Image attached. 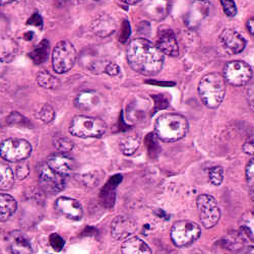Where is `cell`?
<instances>
[{
    "mask_svg": "<svg viewBox=\"0 0 254 254\" xmlns=\"http://www.w3.org/2000/svg\"><path fill=\"white\" fill-rule=\"evenodd\" d=\"M106 129L107 126L102 119L84 115L75 116L69 125V132L80 138H99L105 134Z\"/></svg>",
    "mask_w": 254,
    "mask_h": 254,
    "instance_id": "obj_4",
    "label": "cell"
},
{
    "mask_svg": "<svg viewBox=\"0 0 254 254\" xmlns=\"http://www.w3.org/2000/svg\"><path fill=\"white\" fill-rule=\"evenodd\" d=\"M137 230V225L129 217L118 216L111 224V235L115 240H126Z\"/></svg>",
    "mask_w": 254,
    "mask_h": 254,
    "instance_id": "obj_12",
    "label": "cell"
},
{
    "mask_svg": "<svg viewBox=\"0 0 254 254\" xmlns=\"http://www.w3.org/2000/svg\"><path fill=\"white\" fill-rule=\"evenodd\" d=\"M54 145L58 153L67 154L73 149V142L65 136H59L54 139Z\"/></svg>",
    "mask_w": 254,
    "mask_h": 254,
    "instance_id": "obj_29",
    "label": "cell"
},
{
    "mask_svg": "<svg viewBox=\"0 0 254 254\" xmlns=\"http://www.w3.org/2000/svg\"><path fill=\"white\" fill-rule=\"evenodd\" d=\"M33 147L26 139L8 138L0 143V157L8 162L24 161L32 154Z\"/></svg>",
    "mask_w": 254,
    "mask_h": 254,
    "instance_id": "obj_7",
    "label": "cell"
},
{
    "mask_svg": "<svg viewBox=\"0 0 254 254\" xmlns=\"http://www.w3.org/2000/svg\"><path fill=\"white\" fill-rule=\"evenodd\" d=\"M221 4L223 6L224 12L228 16H235L237 14V7L234 0H221Z\"/></svg>",
    "mask_w": 254,
    "mask_h": 254,
    "instance_id": "obj_34",
    "label": "cell"
},
{
    "mask_svg": "<svg viewBox=\"0 0 254 254\" xmlns=\"http://www.w3.org/2000/svg\"><path fill=\"white\" fill-rule=\"evenodd\" d=\"M196 205L203 227L206 229L215 227L221 218V211L217 200L209 194H201L196 199Z\"/></svg>",
    "mask_w": 254,
    "mask_h": 254,
    "instance_id": "obj_8",
    "label": "cell"
},
{
    "mask_svg": "<svg viewBox=\"0 0 254 254\" xmlns=\"http://www.w3.org/2000/svg\"><path fill=\"white\" fill-rule=\"evenodd\" d=\"M247 29H248V32L252 36H254V17L250 18L247 22Z\"/></svg>",
    "mask_w": 254,
    "mask_h": 254,
    "instance_id": "obj_44",
    "label": "cell"
},
{
    "mask_svg": "<svg viewBox=\"0 0 254 254\" xmlns=\"http://www.w3.org/2000/svg\"><path fill=\"white\" fill-rule=\"evenodd\" d=\"M55 208L65 218L77 222L83 217V209L81 204L74 198L68 196L58 197L55 202Z\"/></svg>",
    "mask_w": 254,
    "mask_h": 254,
    "instance_id": "obj_11",
    "label": "cell"
},
{
    "mask_svg": "<svg viewBox=\"0 0 254 254\" xmlns=\"http://www.w3.org/2000/svg\"><path fill=\"white\" fill-rule=\"evenodd\" d=\"M126 55L130 67L142 75H156L163 68L164 54L146 39L132 40L127 47Z\"/></svg>",
    "mask_w": 254,
    "mask_h": 254,
    "instance_id": "obj_1",
    "label": "cell"
},
{
    "mask_svg": "<svg viewBox=\"0 0 254 254\" xmlns=\"http://www.w3.org/2000/svg\"><path fill=\"white\" fill-rule=\"evenodd\" d=\"M122 254H152L150 246L138 237H129L121 246Z\"/></svg>",
    "mask_w": 254,
    "mask_h": 254,
    "instance_id": "obj_21",
    "label": "cell"
},
{
    "mask_svg": "<svg viewBox=\"0 0 254 254\" xmlns=\"http://www.w3.org/2000/svg\"><path fill=\"white\" fill-rule=\"evenodd\" d=\"M245 237V235L243 234L242 233V231H241V233H239V234H235L234 236H232V235H230V237L229 238H226V242H227V247L228 248H241L242 246V244H243V242H244V240L242 239V238H244Z\"/></svg>",
    "mask_w": 254,
    "mask_h": 254,
    "instance_id": "obj_33",
    "label": "cell"
},
{
    "mask_svg": "<svg viewBox=\"0 0 254 254\" xmlns=\"http://www.w3.org/2000/svg\"><path fill=\"white\" fill-rule=\"evenodd\" d=\"M94 1H96V2H104V1H106V0H94Z\"/></svg>",
    "mask_w": 254,
    "mask_h": 254,
    "instance_id": "obj_49",
    "label": "cell"
},
{
    "mask_svg": "<svg viewBox=\"0 0 254 254\" xmlns=\"http://www.w3.org/2000/svg\"><path fill=\"white\" fill-rule=\"evenodd\" d=\"M46 164L55 173L65 178L72 173L74 169L73 160L67 154L64 153L57 152L55 154L50 155L47 159Z\"/></svg>",
    "mask_w": 254,
    "mask_h": 254,
    "instance_id": "obj_13",
    "label": "cell"
},
{
    "mask_svg": "<svg viewBox=\"0 0 254 254\" xmlns=\"http://www.w3.org/2000/svg\"><path fill=\"white\" fill-rule=\"evenodd\" d=\"M140 145V138L135 133H130L125 135L123 138H121L119 142L120 151L125 156H131L133 155Z\"/></svg>",
    "mask_w": 254,
    "mask_h": 254,
    "instance_id": "obj_24",
    "label": "cell"
},
{
    "mask_svg": "<svg viewBox=\"0 0 254 254\" xmlns=\"http://www.w3.org/2000/svg\"><path fill=\"white\" fill-rule=\"evenodd\" d=\"M20 0H0V6H4L7 4H11L14 2H18Z\"/></svg>",
    "mask_w": 254,
    "mask_h": 254,
    "instance_id": "obj_45",
    "label": "cell"
},
{
    "mask_svg": "<svg viewBox=\"0 0 254 254\" xmlns=\"http://www.w3.org/2000/svg\"><path fill=\"white\" fill-rule=\"evenodd\" d=\"M157 47L163 54H166L168 56L177 57L179 54L176 37L173 31L169 28L160 29L158 33Z\"/></svg>",
    "mask_w": 254,
    "mask_h": 254,
    "instance_id": "obj_14",
    "label": "cell"
},
{
    "mask_svg": "<svg viewBox=\"0 0 254 254\" xmlns=\"http://www.w3.org/2000/svg\"><path fill=\"white\" fill-rule=\"evenodd\" d=\"M250 197L254 201V184L250 186Z\"/></svg>",
    "mask_w": 254,
    "mask_h": 254,
    "instance_id": "obj_48",
    "label": "cell"
},
{
    "mask_svg": "<svg viewBox=\"0 0 254 254\" xmlns=\"http://www.w3.org/2000/svg\"><path fill=\"white\" fill-rule=\"evenodd\" d=\"M18 53L16 41L10 36H0V61L4 63L11 62Z\"/></svg>",
    "mask_w": 254,
    "mask_h": 254,
    "instance_id": "obj_20",
    "label": "cell"
},
{
    "mask_svg": "<svg viewBox=\"0 0 254 254\" xmlns=\"http://www.w3.org/2000/svg\"><path fill=\"white\" fill-rule=\"evenodd\" d=\"M189 128L187 119L176 113L160 116L155 124V133L165 142H174L185 136Z\"/></svg>",
    "mask_w": 254,
    "mask_h": 254,
    "instance_id": "obj_2",
    "label": "cell"
},
{
    "mask_svg": "<svg viewBox=\"0 0 254 254\" xmlns=\"http://www.w3.org/2000/svg\"><path fill=\"white\" fill-rule=\"evenodd\" d=\"M220 42L224 49L232 54L241 53L246 47L245 39L235 30L227 29L220 36Z\"/></svg>",
    "mask_w": 254,
    "mask_h": 254,
    "instance_id": "obj_15",
    "label": "cell"
},
{
    "mask_svg": "<svg viewBox=\"0 0 254 254\" xmlns=\"http://www.w3.org/2000/svg\"><path fill=\"white\" fill-rule=\"evenodd\" d=\"M243 152L249 156L254 157V134L247 138L243 144Z\"/></svg>",
    "mask_w": 254,
    "mask_h": 254,
    "instance_id": "obj_38",
    "label": "cell"
},
{
    "mask_svg": "<svg viewBox=\"0 0 254 254\" xmlns=\"http://www.w3.org/2000/svg\"><path fill=\"white\" fill-rule=\"evenodd\" d=\"M49 242H50V245L52 246V248L56 251L62 250V248L64 247V243H65L64 240H63L62 237L59 236L58 234H52L50 236Z\"/></svg>",
    "mask_w": 254,
    "mask_h": 254,
    "instance_id": "obj_36",
    "label": "cell"
},
{
    "mask_svg": "<svg viewBox=\"0 0 254 254\" xmlns=\"http://www.w3.org/2000/svg\"><path fill=\"white\" fill-rule=\"evenodd\" d=\"M77 58L76 50L68 40L61 41L54 47L52 53V64L55 72L62 74L69 71Z\"/></svg>",
    "mask_w": 254,
    "mask_h": 254,
    "instance_id": "obj_5",
    "label": "cell"
},
{
    "mask_svg": "<svg viewBox=\"0 0 254 254\" xmlns=\"http://www.w3.org/2000/svg\"><path fill=\"white\" fill-rule=\"evenodd\" d=\"M39 180L42 187L51 193H57L65 187V177L55 173L47 164L40 168Z\"/></svg>",
    "mask_w": 254,
    "mask_h": 254,
    "instance_id": "obj_10",
    "label": "cell"
},
{
    "mask_svg": "<svg viewBox=\"0 0 254 254\" xmlns=\"http://www.w3.org/2000/svg\"><path fill=\"white\" fill-rule=\"evenodd\" d=\"M74 103L80 110H91L98 105L99 96L93 91H84L76 97Z\"/></svg>",
    "mask_w": 254,
    "mask_h": 254,
    "instance_id": "obj_23",
    "label": "cell"
},
{
    "mask_svg": "<svg viewBox=\"0 0 254 254\" xmlns=\"http://www.w3.org/2000/svg\"><path fill=\"white\" fill-rule=\"evenodd\" d=\"M130 25L129 23L125 20L122 25V30H121V34H120V42L122 43H125V42L128 40L129 36H130Z\"/></svg>",
    "mask_w": 254,
    "mask_h": 254,
    "instance_id": "obj_39",
    "label": "cell"
},
{
    "mask_svg": "<svg viewBox=\"0 0 254 254\" xmlns=\"http://www.w3.org/2000/svg\"><path fill=\"white\" fill-rule=\"evenodd\" d=\"M49 42L47 40H43L34 48V50L30 53V57L35 64H42L47 60L49 55Z\"/></svg>",
    "mask_w": 254,
    "mask_h": 254,
    "instance_id": "obj_25",
    "label": "cell"
},
{
    "mask_svg": "<svg viewBox=\"0 0 254 254\" xmlns=\"http://www.w3.org/2000/svg\"><path fill=\"white\" fill-rule=\"evenodd\" d=\"M119 72H120V68L116 64V63L110 62V61L107 62V65H106V68H105V73H107V74H109L111 76H115Z\"/></svg>",
    "mask_w": 254,
    "mask_h": 254,
    "instance_id": "obj_40",
    "label": "cell"
},
{
    "mask_svg": "<svg viewBox=\"0 0 254 254\" xmlns=\"http://www.w3.org/2000/svg\"><path fill=\"white\" fill-rule=\"evenodd\" d=\"M236 254H254V246H242L237 250Z\"/></svg>",
    "mask_w": 254,
    "mask_h": 254,
    "instance_id": "obj_43",
    "label": "cell"
},
{
    "mask_svg": "<svg viewBox=\"0 0 254 254\" xmlns=\"http://www.w3.org/2000/svg\"><path fill=\"white\" fill-rule=\"evenodd\" d=\"M24 38L26 39V41H32L35 38V34H34V32L29 31L24 34Z\"/></svg>",
    "mask_w": 254,
    "mask_h": 254,
    "instance_id": "obj_46",
    "label": "cell"
},
{
    "mask_svg": "<svg viewBox=\"0 0 254 254\" xmlns=\"http://www.w3.org/2000/svg\"><path fill=\"white\" fill-rule=\"evenodd\" d=\"M201 234L200 227L188 220L178 221L171 228V239L178 247H185L196 241Z\"/></svg>",
    "mask_w": 254,
    "mask_h": 254,
    "instance_id": "obj_6",
    "label": "cell"
},
{
    "mask_svg": "<svg viewBox=\"0 0 254 254\" xmlns=\"http://www.w3.org/2000/svg\"><path fill=\"white\" fill-rule=\"evenodd\" d=\"M30 173V169L26 164H19L15 168V173L14 176L17 180H24L28 177Z\"/></svg>",
    "mask_w": 254,
    "mask_h": 254,
    "instance_id": "obj_35",
    "label": "cell"
},
{
    "mask_svg": "<svg viewBox=\"0 0 254 254\" xmlns=\"http://www.w3.org/2000/svg\"><path fill=\"white\" fill-rule=\"evenodd\" d=\"M208 2L205 0H192L185 15V23L190 28H195L208 12Z\"/></svg>",
    "mask_w": 254,
    "mask_h": 254,
    "instance_id": "obj_16",
    "label": "cell"
},
{
    "mask_svg": "<svg viewBox=\"0 0 254 254\" xmlns=\"http://www.w3.org/2000/svg\"><path fill=\"white\" fill-rule=\"evenodd\" d=\"M240 228L246 238L254 241V209L248 210L240 220Z\"/></svg>",
    "mask_w": 254,
    "mask_h": 254,
    "instance_id": "obj_27",
    "label": "cell"
},
{
    "mask_svg": "<svg viewBox=\"0 0 254 254\" xmlns=\"http://www.w3.org/2000/svg\"><path fill=\"white\" fill-rule=\"evenodd\" d=\"M6 241L12 254H33L30 240L20 231L10 232L6 237Z\"/></svg>",
    "mask_w": 254,
    "mask_h": 254,
    "instance_id": "obj_17",
    "label": "cell"
},
{
    "mask_svg": "<svg viewBox=\"0 0 254 254\" xmlns=\"http://www.w3.org/2000/svg\"><path fill=\"white\" fill-rule=\"evenodd\" d=\"M122 1L127 3V4H135V3L139 2L140 0H122Z\"/></svg>",
    "mask_w": 254,
    "mask_h": 254,
    "instance_id": "obj_47",
    "label": "cell"
},
{
    "mask_svg": "<svg viewBox=\"0 0 254 254\" xmlns=\"http://www.w3.org/2000/svg\"><path fill=\"white\" fill-rule=\"evenodd\" d=\"M76 179L78 180V182H80L84 186L94 187V186L98 185L101 178L99 176V173L90 172V173H86V174L76 176Z\"/></svg>",
    "mask_w": 254,
    "mask_h": 254,
    "instance_id": "obj_30",
    "label": "cell"
},
{
    "mask_svg": "<svg viewBox=\"0 0 254 254\" xmlns=\"http://www.w3.org/2000/svg\"><path fill=\"white\" fill-rule=\"evenodd\" d=\"M245 175L248 184L251 186L254 184V158L249 161L245 169Z\"/></svg>",
    "mask_w": 254,
    "mask_h": 254,
    "instance_id": "obj_37",
    "label": "cell"
},
{
    "mask_svg": "<svg viewBox=\"0 0 254 254\" xmlns=\"http://www.w3.org/2000/svg\"><path fill=\"white\" fill-rule=\"evenodd\" d=\"M14 183V173L11 168L3 163H0V190L6 191Z\"/></svg>",
    "mask_w": 254,
    "mask_h": 254,
    "instance_id": "obj_26",
    "label": "cell"
},
{
    "mask_svg": "<svg viewBox=\"0 0 254 254\" xmlns=\"http://www.w3.org/2000/svg\"><path fill=\"white\" fill-rule=\"evenodd\" d=\"M247 101L250 106V108L254 111V84H252L251 87H249L247 91Z\"/></svg>",
    "mask_w": 254,
    "mask_h": 254,
    "instance_id": "obj_42",
    "label": "cell"
},
{
    "mask_svg": "<svg viewBox=\"0 0 254 254\" xmlns=\"http://www.w3.org/2000/svg\"><path fill=\"white\" fill-rule=\"evenodd\" d=\"M92 30L97 36L106 38L111 36L116 31V23L110 15L102 14L94 19Z\"/></svg>",
    "mask_w": 254,
    "mask_h": 254,
    "instance_id": "obj_18",
    "label": "cell"
},
{
    "mask_svg": "<svg viewBox=\"0 0 254 254\" xmlns=\"http://www.w3.org/2000/svg\"><path fill=\"white\" fill-rule=\"evenodd\" d=\"M202 103L210 109H216L222 104L226 94V80L219 72H210L204 75L198 87Z\"/></svg>",
    "mask_w": 254,
    "mask_h": 254,
    "instance_id": "obj_3",
    "label": "cell"
},
{
    "mask_svg": "<svg viewBox=\"0 0 254 254\" xmlns=\"http://www.w3.org/2000/svg\"><path fill=\"white\" fill-rule=\"evenodd\" d=\"M28 25L34 26L37 28H42L43 26V18L39 13H34L28 20Z\"/></svg>",
    "mask_w": 254,
    "mask_h": 254,
    "instance_id": "obj_41",
    "label": "cell"
},
{
    "mask_svg": "<svg viewBox=\"0 0 254 254\" xmlns=\"http://www.w3.org/2000/svg\"><path fill=\"white\" fill-rule=\"evenodd\" d=\"M208 178L211 184L220 185L224 180V170L222 167H213L208 172Z\"/></svg>",
    "mask_w": 254,
    "mask_h": 254,
    "instance_id": "obj_32",
    "label": "cell"
},
{
    "mask_svg": "<svg viewBox=\"0 0 254 254\" xmlns=\"http://www.w3.org/2000/svg\"><path fill=\"white\" fill-rule=\"evenodd\" d=\"M37 82L40 87L48 90H54L59 86V80L51 73L44 70L38 73Z\"/></svg>",
    "mask_w": 254,
    "mask_h": 254,
    "instance_id": "obj_28",
    "label": "cell"
},
{
    "mask_svg": "<svg viewBox=\"0 0 254 254\" xmlns=\"http://www.w3.org/2000/svg\"><path fill=\"white\" fill-rule=\"evenodd\" d=\"M143 9L149 17L155 20H161L168 14L169 0H146Z\"/></svg>",
    "mask_w": 254,
    "mask_h": 254,
    "instance_id": "obj_19",
    "label": "cell"
},
{
    "mask_svg": "<svg viewBox=\"0 0 254 254\" xmlns=\"http://www.w3.org/2000/svg\"><path fill=\"white\" fill-rule=\"evenodd\" d=\"M252 77V69L244 61L235 60L227 63L224 69V78L232 86L241 87Z\"/></svg>",
    "mask_w": 254,
    "mask_h": 254,
    "instance_id": "obj_9",
    "label": "cell"
},
{
    "mask_svg": "<svg viewBox=\"0 0 254 254\" xmlns=\"http://www.w3.org/2000/svg\"><path fill=\"white\" fill-rule=\"evenodd\" d=\"M17 209L16 200L9 194L0 193V222L9 220Z\"/></svg>",
    "mask_w": 254,
    "mask_h": 254,
    "instance_id": "obj_22",
    "label": "cell"
},
{
    "mask_svg": "<svg viewBox=\"0 0 254 254\" xmlns=\"http://www.w3.org/2000/svg\"><path fill=\"white\" fill-rule=\"evenodd\" d=\"M39 118L46 124L51 123L55 118V111L52 106H50L49 104H45L39 111Z\"/></svg>",
    "mask_w": 254,
    "mask_h": 254,
    "instance_id": "obj_31",
    "label": "cell"
}]
</instances>
